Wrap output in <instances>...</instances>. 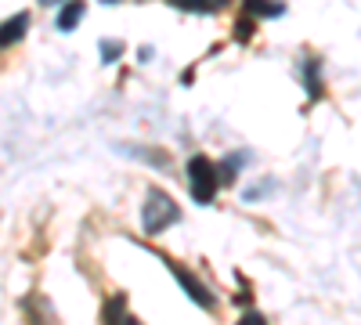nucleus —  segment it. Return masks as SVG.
I'll return each mask as SVG.
<instances>
[{
    "mask_svg": "<svg viewBox=\"0 0 361 325\" xmlns=\"http://www.w3.org/2000/svg\"><path fill=\"white\" fill-rule=\"evenodd\" d=\"M231 0H209V11H217V8H228Z\"/></svg>",
    "mask_w": 361,
    "mask_h": 325,
    "instance_id": "nucleus-13",
    "label": "nucleus"
},
{
    "mask_svg": "<svg viewBox=\"0 0 361 325\" xmlns=\"http://www.w3.org/2000/svg\"><path fill=\"white\" fill-rule=\"evenodd\" d=\"M307 76H311V94L318 98L322 94V83H318V66L314 62H307Z\"/></svg>",
    "mask_w": 361,
    "mask_h": 325,
    "instance_id": "nucleus-11",
    "label": "nucleus"
},
{
    "mask_svg": "<svg viewBox=\"0 0 361 325\" xmlns=\"http://www.w3.org/2000/svg\"><path fill=\"white\" fill-rule=\"evenodd\" d=\"M25 29H29V15H25V11H18L15 18H8L4 25H0V47L18 44V40L25 37Z\"/></svg>",
    "mask_w": 361,
    "mask_h": 325,
    "instance_id": "nucleus-4",
    "label": "nucleus"
},
{
    "mask_svg": "<svg viewBox=\"0 0 361 325\" xmlns=\"http://www.w3.org/2000/svg\"><path fill=\"white\" fill-rule=\"evenodd\" d=\"M170 271H173V278L180 282V289H185V293H188V297H192V300H195L202 311H214V304H217V300L209 297V289H206V286H202V282H199L192 271H185L180 264H170Z\"/></svg>",
    "mask_w": 361,
    "mask_h": 325,
    "instance_id": "nucleus-3",
    "label": "nucleus"
},
{
    "mask_svg": "<svg viewBox=\"0 0 361 325\" xmlns=\"http://www.w3.org/2000/svg\"><path fill=\"white\" fill-rule=\"evenodd\" d=\"M188 185H192V199L199 206L214 202V195H217V163L209 156H192L188 159Z\"/></svg>",
    "mask_w": 361,
    "mask_h": 325,
    "instance_id": "nucleus-2",
    "label": "nucleus"
},
{
    "mask_svg": "<svg viewBox=\"0 0 361 325\" xmlns=\"http://www.w3.org/2000/svg\"><path fill=\"white\" fill-rule=\"evenodd\" d=\"M83 11H87L83 0H73V4H66V8H62V15H58V29H62V33L76 29V25H80V18H83Z\"/></svg>",
    "mask_w": 361,
    "mask_h": 325,
    "instance_id": "nucleus-6",
    "label": "nucleus"
},
{
    "mask_svg": "<svg viewBox=\"0 0 361 325\" xmlns=\"http://www.w3.org/2000/svg\"><path fill=\"white\" fill-rule=\"evenodd\" d=\"M243 321H250V325H264V314H257V311H250V314H243Z\"/></svg>",
    "mask_w": 361,
    "mask_h": 325,
    "instance_id": "nucleus-12",
    "label": "nucleus"
},
{
    "mask_svg": "<svg viewBox=\"0 0 361 325\" xmlns=\"http://www.w3.org/2000/svg\"><path fill=\"white\" fill-rule=\"evenodd\" d=\"M250 37H253V18L246 15V18H238V22H235V40H243V44H246Z\"/></svg>",
    "mask_w": 361,
    "mask_h": 325,
    "instance_id": "nucleus-9",
    "label": "nucleus"
},
{
    "mask_svg": "<svg viewBox=\"0 0 361 325\" xmlns=\"http://www.w3.org/2000/svg\"><path fill=\"white\" fill-rule=\"evenodd\" d=\"M286 8L279 4V0H246V15L250 18H275L282 15Z\"/></svg>",
    "mask_w": 361,
    "mask_h": 325,
    "instance_id": "nucleus-5",
    "label": "nucleus"
},
{
    "mask_svg": "<svg viewBox=\"0 0 361 325\" xmlns=\"http://www.w3.org/2000/svg\"><path fill=\"white\" fill-rule=\"evenodd\" d=\"M105 318H109V321H119V318H123V297H112V304L105 307Z\"/></svg>",
    "mask_w": 361,
    "mask_h": 325,
    "instance_id": "nucleus-10",
    "label": "nucleus"
},
{
    "mask_svg": "<svg viewBox=\"0 0 361 325\" xmlns=\"http://www.w3.org/2000/svg\"><path fill=\"white\" fill-rule=\"evenodd\" d=\"M40 4H62V0H40Z\"/></svg>",
    "mask_w": 361,
    "mask_h": 325,
    "instance_id": "nucleus-14",
    "label": "nucleus"
},
{
    "mask_svg": "<svg viewBox=\"0 0 361 325\" xmlns=\"http://www.w3.org/2000/svg\"><path fill=\"white\" fill-rule=\"evenodd\" d=\"M166 4H173L180 11H209V0H166Z\"/></svg>",
    "mask_w": 361,
    "mask_h": 325,
    "instance_id": "nucleus-8",
    "label": "nucleus"
},
{
    "mask_svg": "<svg viewBox=\"0 0 361 325\" xmlns=\"http://www.w3.org/2000/svg\"><path fill=\"white\" fill-rule=\"evenodd\" d=\"M119 54H123V44L119 40H102V62H116Z\"/></svg>",
    "mask_w": 361,
    "mask_h": 325,
    "instance_id": "nucleus-7",
    "label": "nucleus"
},
{
    "mask_svg": "<svg viewBox=\"0 0 361 325\" xmlns=\"http://www.w3.org/2000/svg\"><path fill=\"white\" fill-rule=\"evenodd\" d=\"M177 221H180V206H173V199L163 195V192H148L145 210H141L145 231H148V235H159V231H166V228L177 224Z\"/></svg>",
    "mask_w": 361,
    "mask_h": 325,
    "instance_id": "nucleus-1",
    "label": "nucleus"
}]
</instances>
